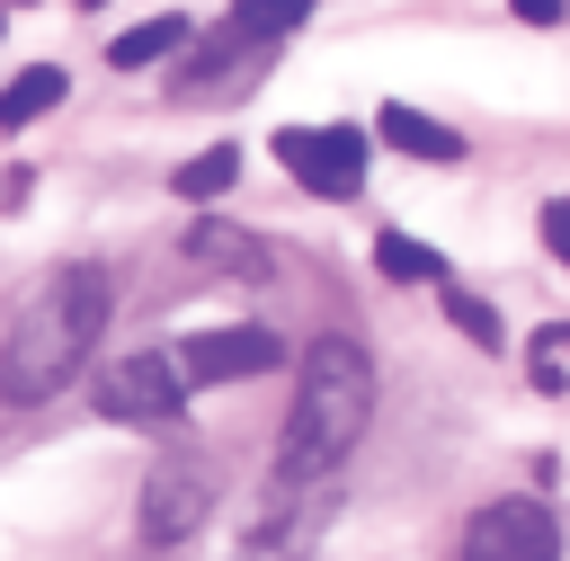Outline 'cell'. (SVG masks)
Instances as JSON below:
<instances>
[{
  "label": "cell",
  "instance_id": "6da1fadb",
  "mask_svg": "<svg viewBox=\"0 0 570 561\" xmlns=\"http://www.w3.org/2000/svg\"><path fill=\"white\" fill-rule=\"evenodd\" d=\"M98 329H107V267H62V276H45V294L18 312V329L0 338V401H18V410H36V401H53L71 374H80V356L98 347Z\"/></svg>",
  "mask_w": 570,
  "mask_h": 561
},
{
  "label": "cell",
  "instance_id": "7a4b0ae2",
  "mask_svg": "<svg viewBox=\"0 0 570 561\" xmlns=\"http://www.w3.org/2000/svg\"><path fill=\"white\" fill-rule=\"evenodd\" d=\"M374 419V356L356 338H312L303 365H294V410H285V445H276V472L303 481V472H338L347 445L365 436Z\"/></svg>",
  "mask_w": 570,
  "mask_h": 561
},
{
  "label": "cell",
  "instance_id": "3957f363",
  "mask_svg": "<svg viewBox=\"0 0 570 561\" xmlns=\"http://www.w3.org/2000/svg\"><path fill=\"white\" fill-rule=\"evenodd\" d=\"M214 499H223L214 463H205V454H169V463H151V472H142V499H134V534H142L151 552H169V543H187V534L214 516Z\"/></svg>",
  "mask_w": 570,
  "mask_h": 561
},
{
  "label": "cell",
  "instance_id": "277c9868",
  "mask_svg": "<svg viewBox=\"0 0 570 561\" xmlns=\"http://www.w3.org/2000/svg\"><path fill=\"white\" fill-rule=\"evenodd\" d=\"M330 508H338V481H330V472H303V481L276 472V499H267V516L249 525V543H240L232 561H312Z\"/></svg>",
  "mask_w": 570,
  "mask_h": 561
},
{
  "label": "cell",
  "instance_id": "5b68a950",
  "mask_svg": "<svg viewBox=\"0 0 570 561\" xmlns=\"http://www.w3.org/2000/svg\"><path fill=\"white\" fill-rule=\"evenodd\" d=\"M463 561H561V525L543 499H490L463 525Z\"/></svg>",
  "mask_w": 570,
  "mask_h": 561
},
{
  "label": "cell",
  "instance_id": "8992f818",
  "mask_svg": "<svg viewBox=\"0 0 570 561\" xmlns=\"http://www.w3.org/2000/svg\"><path fill=\"white\" fill-rule=\"evenodd\" d=\"M178 401H187V383H178V356H169V347H134V356H116V365L98 374V410L125 419V427H151V419H169Z\"/></svg>",
  "mask_w": 570,
  "mask_h": 561
},
{
  "label": "cell",
  "instance_id": "52a82bcc",
  "mask_svg": "<svg viewBox=\"0 0 570 561\" xmlns=\"http://www.w3.org/2000/svg\"><path fill=\"white\" fill-rule=\"evenodd\" d=\"M276 160H285L312 196H356V187H365V142H356V125H285V134H276Z\"/></svg>",
  "mask_w": 570,
  "mask_h": 561
},
{
  "label": "cell",
  "instance_id": "ba28073f",
  "mask_svg": "<svg viewBox=\"0 0 570 561\" xmlns=\"http://www.w3.org/2000/svg\"><path fill=\"white\" fill-rule=\"evenodd\" d=\"M169 356H178V383L205 392V383H249V374H267V365L285 356V338L240 321V329H196V338H178Z\"/></svg>",
  "mask_w": 570,
  "mask_h": 561
},
{
  "label": "cell",
  "instance_id": "9c48e42d",
  "mask_svg": "<svg viewBox=\"0 0 570 561\" xmlns=\"http://www.w3.org/2000/svg\"><path fill=\"white\" fill-rule=\"evenodd\" d=\"M258 62H267V36L223 27V45L196 53V80H178V98H240V89L258 80Z\"/></svg>",
  "mask_w": 570,
  "mask_h": 561
},
{
  "label": "cell",
  "instance_id": "30bf717a",
  "mask_svg": "<svg viewBox=\"0 0 570 561\" xmlns=\"http://www.w3.org/2000/svg\"><path fill=\"white\" fill-rule=\"evenodd\" d=\"M374 134H383V142H401L410 160H463V134H454V125H436V116H419V107H401V98L374 116Z\"/></svg>",
  "mask_w": 570,
  "mask_h": 561
},
{
  "label": "cell",
  "instance_id": "8fae6325",
  "mask_svg": "<svg viewBox=\"0 0 570 561\" xmlns=\"http://www.w3.org/2000/svg\"><path fill=\"white\" fill-rule=\"evenodd\" d=\"M187 258H205V267H223V276H267V249H258L249 232H232V223H196V232H187Z\"/></svg>",
  "mask_w": 570,
  "mask_h": 561
},
{
  "label": "cell",
  "instance_id": "7c38bea8",
  "mask_svg": "<svg viewBox=\"0 0 570 561\" xmlns=\"http://www.w3.org/2000/svg\"><path fill=\"white\" fill-rule=\"evenodd\" d=\"M374 267L401 276V285H445V258H436L428 240H410V232H383V240H374Z\"/></svg>",
  "mask_w": 570,
  "mask_h": 561
},
{
  "label": "cell",
  "instance_id": "4fadbf2b",
  "mask_svg": "<svg viewBox=\"0 0 570 561\" xmlns=\"http://www.w3.org/2000/svg\"><path fill=\"white\" fill-rule=\"evenodd\" d=\"M53 98H62V71H53V62H36V71H18V80L0 89V125L18 134V125H36Z\"/></svg>",
  "mask_w": 570,
  "mask_h": 561
},
{
  "label": "cell",
  "instance_id": "5bb4252c",
  "mask_svg": "<svg viewBox=\"0 0 570 561\" xmlns=\"http://www.w3.org/2000/svg\"><path fill=\"white\" fill-rule=\"evenodd\" d=\"M178 36H187V18H151V27H134V36H116L107 62H116V71H142V62H160Z\"/></svg>",
  "mask_w": 570,
  "mask_h": 561
},
{
  "label": "cell",
  "instance_id": "9a60e30c",
  "mask_svg": "<svg viewBox=\"0 0 570 561\" xmlns=\"http://www.w3.org/2000/svg\"><path fill=\"white\" fill-rule=\"evenodd\" d=\"M232 178H240V151H232V142H214V151L178 160V196H196V205H205V196H223Z\"/></svg>",
  "mask_w": 570,
  "mask_h": 561
},
{
  "label": "cell",
  "instance_id": "2e32d148",
  "mask_svg": "<svg viewBox=\"0 0 570 561\" xmlns=\"http://www.w3.org/2000/svg\"><path fill=\"white\" fill-rule=\"evenodd\" d=\"M303 18H312V0H240V9H232V27H240V36H267V45L294 36Z\"/></svg>",
  "mask_w": 570,
  "mask_h": 561
},
{
  "label": "cell",
  "instance_id": "e0dca14e",
  "mask_svg": "<svg viewBox=\"0 0 570 561\" xmlns=\"http://www.w3.org/2000/svg\"><path fill=\"white\" fill-rule=\"evenodd\" d=\"M445 321H454V329H463V338H481V347H490V356H499V312H490V303H481V294H463V285H445Z\"/></svg>",
  "mask_w": 570,
  "mask_h": 561
},
{
  "label": "cell",
  "instance_id": "ac0fdd59",
  "mask_svg": "<svg viewBox=\"0 0 570 561\" xmlns=\"http://www.w3.org/2000/svg\"><path fill=\"white\" fill-rule=\"evenodd\" d=\"M543 240H552V258H570V196L543 205Z\"/></svg>",
  "mask_w": 570,
  "mask_h": 561
},
{
  "label": "cell",
  "instance_id": "d6986e66",
  "mask_svg": "<svg viewBox=\"0 0 570 561\" xmlns=\"http://www.w3.org/2000/svg\"><path fill=\"white\" fill-rule=\"evenodd\" d=\"M508 9H517L525 27H561V0H508Z\"/></svg>",
  "mask_w": 570,
  "mask_h": 561
}]
</instances>
